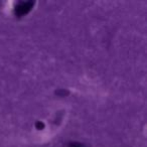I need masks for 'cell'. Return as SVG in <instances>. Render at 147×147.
<instances>
[{
  "mask_svg": "<svg viewBox=\"0 0 147 147\" xmlns=\"http://www.w3.org/2000/svg\"><path fill=\"white\" fill-rule=\"evenodd\" d=\"M34 3L32 1H21V2L17 3L16 6L14 7V13L16 16H24L25 14L29 12L32 9V6Z\"/></svg>",
  "mask_w": 147,
  "mask_h": 147,
  "instance_id": "1",
  "label": "cell"
},
{
  "mask_svg": "<svg viewBox=\"0 0 147 147\" xmlns=\"http://www.w3.org/2000/svg\"><path fill=\"white\" fill-rule=\"evenodd\" d=\"M67 147H85L83 144H80V143H69Z\"/></svg>",
  "mask_w": 147,
  "mask_h": 147,
  "instance_id": "2",
  "label": "cell"
}]
</instances>
